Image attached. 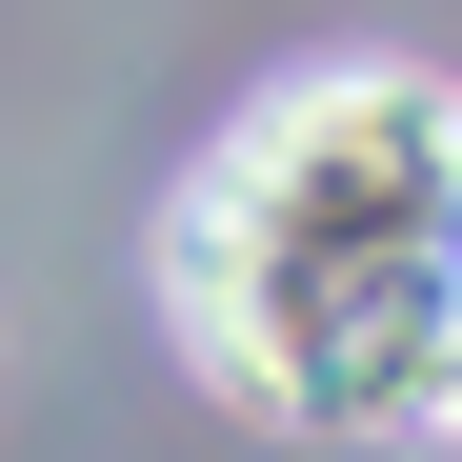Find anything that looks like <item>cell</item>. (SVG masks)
I'll use <instances>...</instances> for the list:
<instances>
[{"mask_svg":"<svg viewBox=\"0 0 462 462\" xmlns=\"http://www.w3.org/2000/svg\"><path fill=\"white\" fill-rule=\"evenodd\" d=\"M162 322L282 442H442L462 362V81L301 60L162 201Z\"/></svg>","mask_w":462,"mask_h":462,"instance_id":"1","label":"cell"},{"mask_svg":"<svg viewBox=\"0 0 462 462\" xmlns=\"http://www.w3.org/2000/svg\"><path fill=\"white\" fill-rule=\"evenodd\" d=\"M442 442H462V362H442Z\"/></svg>","mask_w":462,"mask_h":462,"instance_id":"2","label":"cell"}]
</instances>
